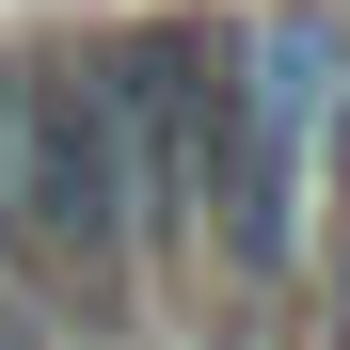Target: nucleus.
Here are the masks:
<instances>
[{"label":"nucleus","instance_id":"1","mask_svg":"<svg viewBox=\"0 0 350 350\" xmlns=\"http://www.w3.org/2000/svg\"><path fill=\"white\" fill-rule=\"evenodd\" d=\"M111 64V128H128V239H144V286L223 255L239 286H303V239H319V175L303 144L255 111V64H239V16H159Z\"/></svg>","mask_w":350,"mask_h":350},{"label":"nucleus","instance_id":"2","mask_svg":"<svg viewBox=\"0 0 350 350\" xmlns=\"http://www.w3.org/2000/svg\"><path fill=\"white\" fill-rule=\"evenodd\" d=\"M0 128H16V239L64 271V334H111L144 303V239H128V128H111V64L96 48H0Z\"/></svg>","mask_w":350,"mask_h":350},{"label":"nucleus","instance_id":"3","mask_svg":"<svg viewBox=\"0 0 350 350\" xmlns=\"http://www.w3.org/2000/svg\"><path fill=\"white\" fill-rule=\"evenodd\" d=\"M319 207H334V239H303V286H319V334L350 350V175H334Z\"/></svg>","mask_w":350,"mask_h":350},{"label":"nucleus","instance_id":"4","mask_svg":"<svg viewBox=\"0 0 350 350\" xmlns=\"http://www.w3.org/2000/svg\"><path fill=\"white\" fill-rule=\"evenodd\" d=\"M0 350H80V334L48 319V286H0Z\"/></svg>","mask_w":350,"mask_h":350},{"label":"nucleus","instance_id":"5","mask_svg":"<svg viewBox=\"0 0 350 350\" xmlns=\"http://www.w3.org/2000/svg\"><path fill=\"white\" fill-rule=\"evenodd\" d=\"M32 271V239H16V128H0V286Z\"/></svg>","mask_w":350,"mask_h":350}]
</instances>
